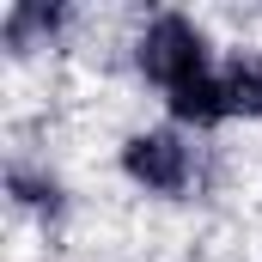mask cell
<instances>
[{
	"label": "cell",
	"mask_w": 262,
	"mask_h": 262,
	"mask_svg": "<svg viewBox=\"0 0 262 262\" xmlns=\"http://www.w3.org/2000/svg\"><path fill=\"white\" fill-rule=\"evenodd\" d=\"M134 67H140V79L171 104V98L195 92L201 79H213V73H220V55H213L207 31H201L189 12H159V18H146V31H140V43H134Z\"/></svg>",
	"instance_id": "cell-1"
},
{
	"label": "cell",
	"mask_w": 262,
	"mask_h": 262,
	"mask_svg": "<svg viewBox=\"0 0 262 262\" xmlns=\"http://www.w3.org/2000/svg\"><path fill=\"white\" fill-rule=\"evenodd\" d=\"M122 177L159 201H183L195 183V134L165 122V128H134L122 140Z\"/></svg>",
	"instance_id": "cell-2"
},
{
	"label": "cell",
	"mask_w": 262,
	"mask_h": 262,
	"mask_svg": "<svg viewBox=\"0 0 262 262\" xmlns=\"http://www.w3.org/2000/svg\"><path fill=\"white\" fill-rule=\"evenodd\" d=\"M67 25V6H43V0H12L6 6V18H0V37H6V49L12 55H25V49H43V43H55Z\"/></svg>",
	"instance_id": "cell-3"
},
{
	"label": "cell",
	"mask_w": 262,
	"mask_h": 262,
	"mask_svg": "<svg viewBox=\"0 0 262 262\" xmlns=\"http://www.w3.org/2000/svg\"><path fill=\"white\" fill-rule=\"evenodd\" d=\"M220 79H226V110L232 122H256L262 116V49H238L232 61H220Z\"/></svg>",
	"instance_id": "cell-4"
},
{
	"label": "cell",
	"mask_w": 262,
	"mask_h": 262,
	"mask_svg": "<svg viewBox=\"0 0 262 262\" xmlns=\"http://www.w3.org/2000/svg\"><path fill=\"white\" fill-rule=\"evenodd\" d=\"M6 189H12V201H18V207H31V213H43V220H55V213L67 207L61 177H31L25 165H12V171H6Z\"/></svg>",
	"instance_id": "cell-5"
}]
</instances>
